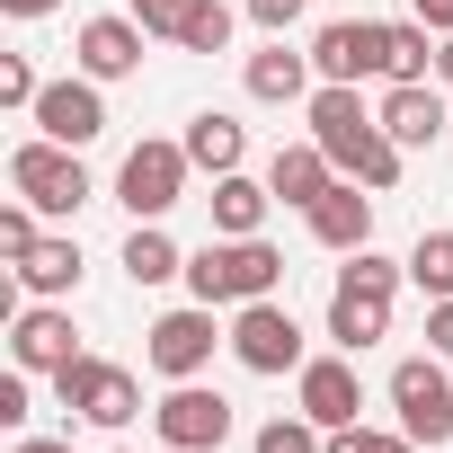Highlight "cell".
Returning a JSON list of instances; mask_svg holds the SVG:
<instances>
[{"label":"cell","instance_id":"cell-1","mask_svg":"<svg viewBox=\"0 0 453 453\" xmlns=\"http://www.w3.org/2000/svg\"><path fill=\"white\" fill-rule=\"evenodd\" d=\"M311 142H320L356 187H373V196L400 187V160H409V151H400V142L382 134V116L356 98V81H320V89H311Z\"/></svg>","mask_w":453,"mask_h":453},{"label":"cell","instance_id":"cell-2","mask_svg":"<svg viewBox=\"0 0 453 453\" xmlns=\"http://www.w3.org/2000/svg\"><path fill=\"white\" fill-rule=\"evenodd\" d=\"M400 276H409V258H373V250H356V258L338 267V285H329V338H338L347 356H365L373 338H391V294H400Z\"/></svg>","mask_w":453,"mask_h":453},{"label":"cell","instance_id":"cell-3","mask_svg":"<svg viewBox=\"0 0 453 453\" xmlns=\"http://www.w3.org/2000/svg\"><path fill=\"white\" fill-rule=\"evenodd\" d=\"M187 285H196V303H213V311H222V303L241 311V303H267V294L285 285V258H276L258 232H250V241H222V232H213V241L187 258Z\"/></svg>","mask_w":453,"mask_h":453},{"label":"cell","instance_id":"cell-4","mask_svg":"<svg viewBox=\"0 0 453 453\" xmlns=\"http://www.w3.org/2000/svg\"><path fill=\"white\" fill-rule=\"evenodd\" d=\"M54 391H63V409L81 418V426H134L142 418V382L125 373V365H107V356H72L63 373H54Z\"/></svg>","mask_w":453,"mask_h":453},{"label":"cell","instance_id":"cell-5","mask_svg":"<svg viewBox=\"0 0 453 453\" xmlns=\"http://www.w3.org/2000/svg\"><path fill=\"white\" fill-rule=\"evenodd\" d=\"M10 187H19L36 213H81V204H89V169H81V151H72V142H45V134L10 151Z\"/></svg>","mask_w":453,"mask_h":453},{"label":"cell","instance_id":"cell-6","mask_svg":"<svg viewBox=\"0 0 453 453\" xmlns=\"http://www.w3.org/2000/svg\"><path fill=\"white\" fill-rule=\"evenodd\" d=\"M391 409H400V435H409V444H453L444 356H400V365H391Z\"/></svg>","mask_w":453,"mask_h":453},{"label":"cell","instance_id":"cell-7","mask_svg":"<svg viewBox=\"0 0 453 453\" xmlns=\"http://www.w3.org/2000/svg\"><path fill=\"white\" fill-rule=\"evenodd\" d=\"M187 142H134L125 151V169H116V204L134 213V222H160L178 196H187Z\"/></svg>","mask_w":453,"mask_h":453},{"label":"cell","instance_id":"cell-8","mask_svg":"<svg viewBox=\"0 0 453 453\" xmlns=\"http://www.w3.org/2000/svg\"><path fill=\"white\" fill-rule=\"evenodd\" d=\"M311 72L320 81H382L391 72V19H329L320 36H311Z\"/></svg>","mask_w":453,"mask_h":453},{"label":"cell","instance_id":"cell-9","mask_svg":"<svg viewBox=\"0 0 453 453\" xmlns=\"http://www.w3.org/2000/svg\"><path fill=\"white\" fill-rule=\"evenodd\" d=\"M232 356H241L250 373H303V365H311V356H303V320H294L276 294L232 311Z\"/></svg>","mask_w":453,"mask_h":453},{"label":"cell","instance_id":"cell-10","mask_svg":"<svg viewBox=\"0 0 453 453\" xmlns=\"http://www.w3.org/2000/svg\"><path fill=\"white\" fill-rule=\"evenodd\" d=\"M151 426H160L169 453H222V435H232V400L204 391V382H178V391L151 409Z\"/></svg>","mask_w":453,"mask_h":453},{"label":"cell","instance_id":"cell-11","mask_svg":"<svg viewBox=\"0 0 453 453\" xmlns=\"http://www.w3.org/2000/svg\"><path fill=\"white\" fill-rule=\"evenodd\" d=\"M213 347H222L213 303H187V311H160L151 320V373H169V382H196L213 365Z\"/></svg>","mask_w":453,"mask_h":453},{"label":"cell","instance_id":"cell-12","mask_svg":"<svg viewBox=\"0 0 453 453\" xmlns=\"http://www.w3.org/2000/svg\"><path fill=\"white\" fill-rule=\"evenodd\" d=\"M294 400H303V418H311L320 435L356 426V418H365V382H356V356H311V365L294 373Z\"/></svg>","mask_w":453,"mask_h":453},{"label":"cell","instance_id":"cell-13","mask_svg":"<svg viewBox=\"0 0 453 453\" xmlns=\"http://www.w3.org/2000/svg\"><path fill=\"white\" fill-rule=\"evenodd\" d=\"M27 116H36V134H45V142H72V151L107 134V98H98V81H89V72H81V81H45V98H36Z\"/></svg>","mask_w":453,"mask_h":453},{"label":"cell","instance_id":"cell-14","mask_svg":"<svg viewBox=\"0 0 453 453\" xmlns=\"http://www.w3.org/2000/svg\"><path fill=\"white\" fill-rule=\"evenodd\" d=\"M142 45H151V27L125 10V19H89L72 54H81V72H89V81H134V72H142Z\"/></svg>","mask_w":453,"mask_h":453},{"label":"cell","instance_id":"cell-15","mask_svg":"<svg viewBox=\"0 0 453 453\" xmlns=\"http://www.w3.org/2000/svg\"><path fill=\"white\" fill-rule=\"evenodd\" d=\"M10 356H19V373H63V365L81 356V329H72V311H54V303L19 311V320H10Z\"/></svg>","mask_w":453,"mask_h":453},{"label":"cell","instance_id":"cell-16","mask_svg":"<svg viewBox=\"0 0 453 453\" xmlns=\"http://www.w3.org/2000/svg\"><path fill=\"white\" fill-rule=\"evenodd\" d=\"M303 222H311V241H320V250L356 258V250H373V187L356 196V178H338V187H329V196H320Z\"/></svg>","mask_w":453,"mask_h":453},{"label":"cell","instance_id":"cell-17","mask_svg":"<svg viewBox=\"0 0 453 453\" xmlns=\"http://www.w3.org/2000/svg\"><path fill=\"white\" fill-rule=\"evenodd\" d=\"M373 116H382V134H391L400 151H426V142L444 134V98H435V81H391Z\"/></svg>","mask_w":453,"mask_h":453},{"label":"cell","instance_id":"cell-18","mask_svg":"<svg viewBox=\"0 0 453 453\" xmlns=\"http://www.w3.org/2000/svg\"><path fill=\"white\" fill-rule=\"evenodd\" d=\"M267 187H276V204H320L329 187H338V160L320 151V142H276V160H267Z\"/></svg>","mask_w":453,"mask_h":453},{"label":"cell","instance_id":"cell-19","mask_svg":"<svg viewBox=\"0 0 453 453\" xmlns=\"http://www.w3.org/2000/svg\"><path fill=\"white\" fill-rule=\"evenodd\" d=\"M187 160H196L204 178H232V169L250 160V134H241V116H222V107L187 116Z\"/></svg>","mask_w":453,"mask_h":453},{"label":"cell","instance_id":"cell-20","mask_svg":"<svg viewBox=\"0 0 453 453\" xmlns=\"http://www.w3.org/2000/svg\"><path fill=\"white\" fill-rule=\"evenodd\" d=\"M250 98H258V107H294V98H311V54H294L285 36H276L267 54H250Z\"/></svg>","mask_w":453,"mask_h":453},{"label":"cell","instance_id":"cell-21","mask_svg":"<svg viewBox=\"0 0 453 453\" xmlns=\"http://www.w3.org/2000/svg\"><path fill=\"white\" fill-rule=\"evenodd\" d=\"M19 294H36V303H63V294H81V241H36L19 267Z\"/></svg>","mask_w":453,"mask_h":453},{"label":"cell","instance_id":"cell-22","mask_svg":"<svg viewBox=\"0 0 453 453\" xmlns=\"http://www.w3.org/2000/svg\"><path fill=\"white\" fill-rule=\"evenodd\" d=\"M204 204H213V232H222V241H250L258 222H267V204H276V187H258V178H241V169H232V178H213V196H204Z\"/></svg>","mask_w":453,"mask_h":453},{"label":"cell","instance_id":"cell-23","mask_svg":"<svg viewBox=\"0 0 453 453\" xmlns=\"http://www.w3.org/2000/svg\"><path fill=\"white\" fill-rule=\"evenodd\" d=\"M125 276H134V285H169V276H187V258H178V241L160 232V222H134V232H125Z\"/></svg>","mask_w":453,"mask_h":453},{"label":"cell","instance_id":"cell-24","mask_svg":"<svg viewBox=\"0 0 453 453\" xmlns=\"http://www.w3.org/2000/svg\"><path fill=\"white\" fill-rule=\"evenodd\" d=\"M382 81H435V27L426 19H391V72Z\"/></svg>","mask_w":453,"mask_h":453},{"label":"cell","instance_id":"cell-25","mask_svg":"<svg viewBox=\"0 0 453 453\" xmlns=\"http://www.w3.org/2000/svg\"><path fill=\"white\" fill-rule=\"evenodd\" d=\"M409 276L426 285V303H444V294H453V232H418V250H409Z\"/></svg>","mask_w":453,"mask_h":453},{"label":"cell","instance_id":"cell-26","mask_svg":"<svg viewBox=\"0 0 453 453\" xmlns=\"http://www.w3.org/2000/svg\"><path fill=\"white\" fill-rule=\"evenodd\" d=\"M250 453H329V435H320V426H311V418L294 409V418H267Z\"/></svg>","mask_w":453,"mask_h":453},{"label":"cell","instance_id":"cell-27","mask_svg":"<svg viewBox=\"0 0 453 453\" xmlns=\"http://www.w3.org/2000/svg\"><path fill=\"white\" fill-rule=\"evenodd\" d=\"M178 45L187 54H222V45H232V10H222V0H196V19L178 27Z\"/></svg>","mask_w":453,"mask_h":453},{"label":"cell","instance_id":"cell-28","mask_svg":"<svg viewBox=\"0 0 453 453\" xmlns=\"http://www.w3.org/2000/svg\"><path fill=\"white\" fill-rule=\"evenodd\" d=\"M36 98H45L36 63H27V54H0V107H36Z\"/></svg>","mask_w":453,"mask_h":453},{"label":"cell","instance_id":"cell-29","mask_svg":"<svg viewBox=\"0 0 453 453\" xmlns=\"http://www.w3.org/2000/svg\"><path fill=\"white\" fill-rule=\"evenodd\" d=\"M329 453H418V444H409V435H382V426H365V418H356V426H338V435H329Z\"/></svg>","mask_w":453,"mask_h":453},{"label":"cell","instance_id":"cell-30","mask_svg":"<svg viewBox=\"0 0 453 453\" xmlns=\"http://www.w3.org/2000/svg\"><path fill=\"white\" fill-rule=\"evenodd\" d=\"M27 250H36V204H27V196H19V204H10V213H0V258H10V267H19V258H27Z\"/></svg>","mask_w":453,"mask_h":453},{"label":"cell","instance_id":"cell-31","mask_svg":"<svg viewBox=\"0 0 453 453\" xmlns=\"http://www.w3.org/2000/svg\"><path fill=\"white\" fill-rule=\"evenodd\" d=\"M125 10H134V19L151 27V36H169V45H178V27L196 19V0H125Z\"/></svg>","mask_w":453,"mask_h":453},{"label":"cell","instance_id":"cell-32","mask_svg":"<svg viewBox=\"0 0 453 453\" xmlns=\"http://www.w3.org/2000/svg\"><path fill=\"white\" fill-rule=\"evenodd\" d=\"M241 10H250V19L267 27V36H285V27L303 19V0H241Z\"/></svg>","mask_w":453,"mask_h":453},{"label":"cell","instance_id":"cell-33","mask_svg":"<svg viewBox=\"0 0 453 453\" xmlns=\"http://www.w3.org/2000/svg\"><path fill=\"white\" fill-rule=\"evenodd\" d=\"M426 347L453 365V294H444V303H426Z\"/></svg>","mask_w":453,"mask_h":453},{"label":"cell","instance_id":"cell-34","mask_svg":"<svg viewBox=\"0 0 453 453\" xmlns=\"http://www.w3.org/2000/svg\"><path fill=\"white\" fill-rule=\"evenodd\" d=\"M0 426H27V373L0 382Z\"/></svg>","mask_w":453,"mask_h":453},{"label":"cell","instance_id":"cell-35","mask_svg":"<svg viewBox=\"0 0 453 453\" xmlns=\"http://www.w3.org/2000/svg\"><path fill=\"white\" fill-rule=\"evenodd\" d=\"M409 10H418V19L435 27V36H453V0H409Z\"/></svg>","mask_w":453,"mask_h":453},{"label":"cell","instance_id":"cell-36","mask_svg":"<svg viewBox=\"0 0 453 453\" xmlns=\"http://www.w3.org/2000/svg\"><path fill=\"white\" fill-rule=\"evenodd\" d=\"M10 19H45V10H63V0H0Z\"/></svg>","mask_w":453,"mask_h":453},{"label":"cell","instance_id":"cell-37","mask_svg":"<svg viewBox=\"0 0 453 453\" xmlns=\"http://www.w3.org/2000/svg\"><path fill=\"white\" fill-rule=\"evenodd\" d=\"M19 453H72L63 435H19Z\"/></svg>","mask_w":453,"mask_h":453},{"label":"cell","instance_id":"cell-38","mask_svg":"<svg viewBox=\"0 0 453 453\" xmlns=\"http://www.w3.org/2000/svg\"><path fill=\"white\" fill-rule=\"evenodd\" d=\"M435 81H453V36H444V45H435Z\"/></svg>","mask_w":453,"mask_h":453},{"label":"cell","instance_id":"cell-39","mask_svg":"<svg viewBox=\"0 0 453 453\" xmlns=\"http://www.w3.org/2000/svg\"><path fill=\"white\" fill-rule=\"evenodd\" d=\"M107 453H125V444H107Z\"/></svg>","mask_w":453,"mask_h":453}]
</instances>
